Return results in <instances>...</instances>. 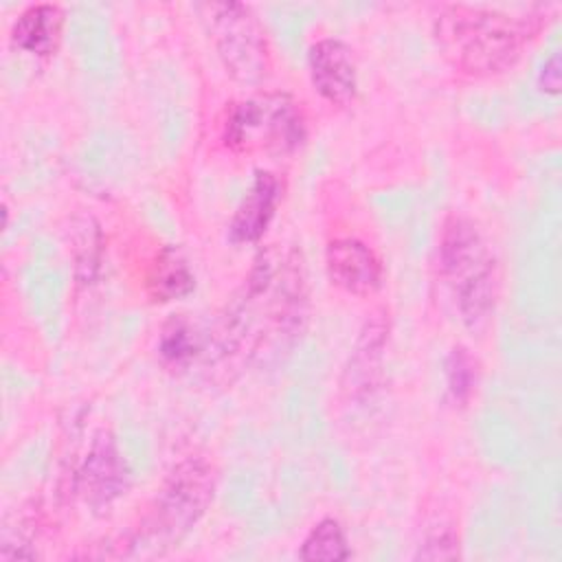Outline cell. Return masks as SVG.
Returning a JSON list of instances; mask_svg holds the SVG:
<instances>
[{"label":"cell","instance_id":"1","mask_svg":"<svg viewBox=\"0 0 562 562\" xmlns=\"http://www.w3.org/2000/svg\"><path fill=\"white\" fill-rule=\"evenodd\" d=\"M307 318V277L296 248L261 252L226 307L220 347L252 362H277L288 353Z\"/></svg>","mask_w":562,"mask_h":562},{"label":"cell","instance_id":"2","mask_svg":"<svg viewBox=\"0 0 562 562\" xmlns=\"http://www.w3.org/2000/svg\"><path fill=\"white\" fill-rule=\"evenodd\" d=\"M544 11H507L490 4H443L432 18L446 61L468 77H496L518 64L544 26Z\"/></svg>","mask_w":562,"mask_h":562},{"label":"cell","instance_id":"3","mask_svg":"<svg viewBox=\"0 0 562 562\" xmlns=\"http://www.w3.org/2000/svg\"><path fill=\"white\" fill-rule=\"evenodd\" d=\"M439 277L446 283L461 323L483 329L498 301V263L479 224L468 215H448L437 241Z\"/></svg>","mask_w":562,"mask_h":562},{"label":"cell","instance_id":"4","mask_svg":"<svg viewBox=\"0 0 562 562\" xmlns=\"http://www.w3.org/2000/svg\"><path fill=\"white\" fill-rule=\"evenodd\" d=\"M215 494V468L206 457L180 459L158 487L136 544L154 551L178 544L206 514Z\"/></svg>","mask_w":562,"mask_h":562},{"label":"cell","instance_id":"5","mask_svg":"<svg viewBox=\"0 0 562 562\" xmlns=\"http://www.w3.org/2000/svg\"><path fill=\"white\" fill-rule=\"evenodd\" d=\"M305 116L288 92H261L233 103L222 140L235 154L288 156L305 140Z\"/></svg>","mask_w":562,"mask_h":562},{"label":"cell","instance_id":"6","mask_svg":"<svg viewBox=\"0 0 562 562\" xmlns=\"http://www.w3.org/2000/svg\"><path fill=\"white\" fill-rule=\"evenodd\" d=\"M200 11L226 75L244 86L263 83L270 77L272 57L255 11L241 2H209L200 4Z\"/></svg>","mask_w":562,"mask_h":562},{"label":"cell","instance_id":"7","mask_svg":"<svg viewBox=\"0 0 562 562\" xmlns=\"http://www.w3.org/2000/svg\"><path fill=\"white\" fill-rule=\"evenodd\" d=\"M127 485L130 472L114 435L110 430H99L77 468L75 492L88 507L101 509L123 496Z\"/></svg>","mask_w":562,"mask_h":562},{"label":"cell","instance_id":"8","mask_svg":"<svg viewBox=\"0 0 562 562\" xmlns=\"http://www.w3.org/2000/svg\"><path fill=\"white\" fill-rule=\"evenodd\" d=\"M312 88L331 105H349L358 97V66L353 50L338 37H321L307 48Z\"/></svg>","mask_w":562,"mask_h":562},{"label":"cell","instance_id":"9","mask_svg":"<svg viewBox=\"0 0 562 562\" xmlns=\"http://www.w3.org/2000/svg\"><path fill=\"white\" fill-rule=\"evenodd\" d=\"M325 270L336 288L353 296H371L384 281L380 255L358 237L331 239L325 248Z\"/></svg>","mask_w":562,"mask_h":562},{"label":"cell","instance_id":"10","mask_svg":"<svg viewBox=\"0 0 562 562\" xmlns=\"http://www.w3.org/2000/svg\"><path fill=\"white\" fill-rule=\"evenodd\" d=\"M281 198L283 184L279 176L268 169H257L248 191L239 200L228 222V239L233 244L259 241L266 235Z\"/></svg>","mask_w":562,"mask_h":562},{"label":"cell","instance_id":"11","mask_svg":"<svg viewBox=\"0 0 562 562\" xmlns=\"http://www.w3.org/2000/svg\"><path fill=\"white\" fill-rule=\"evenodd\" d=\"M386 340H389V323L382 314H375L360 329L356 347L349 356V364L345 369V389L351 395L364 397L378 386V380L382 375Z\"/></svg>","mask_w":562,"mask_h":562},{"label":"cell","instance_id":"12","mask_svg":"<svg viewBox=\"0 0 562 562\" xmlns=\"http://www.w3.org/2000/svg\"><path fill=\"white\" fill-rule=\"evenodd\" d=\"M64 33V9L53 2L31 4L18 13L11 24L9 40L11 46L35 55L48 57L57 50Z\"/></svg>","mask_w":562,"mask_h":562},{"label":"cell","instance_id":"13","mask_svg":"<svg viewBox=\"0 0 562 562\" xmlns=\"http://www.w3.org/2000/svg\"><path fill=\"white\" fill-rule=\"evenodd\" d=\"M195 290V274L176 246H160L145 270V292L154 303H173Z\"/></svg>","mask_w":562,"mask_h":562},{"label":"cell","instance_id":"14","mask_svg":"<svg viewBox=\"0 0 562 562\" xmlns=\"http://www.w3.org/2000/svg\"><path fill=\"white\" fill-rule=\"evenodd\" d=\"M206 351L204 331L184 314L167 321L158 336V356L171 369H189Z\"/></svg>","mask_w":562,"mask_h":562},{"label":"cell","instance_id":"15","mask_svg":"<svg viewBox=\"0 0 562 562\" xmlns=\"http://www.w3.org/2000/svg\"><path fill=\"white\" fill-rule=\"evenodd\" d=\"M349 542L342 525L336 518L318 520L303 538L299 558L307 562H342L349 560Z\"/></svg>","mask_w":562,"mask_h":562},{"label":"cell","instance_id":"16","mask_svg":"<svg viewBox=\"0 0 562 562\" xmlns=\"http://www.w3.org/2000/svg\"><path fill=\"white\" fill-rule=\"evenodd\" d=\"M443 375L450 402L457 406H465L479 382V369L472 353L461 345L452 347L443 362Z\"/></svg>","mask_w":562,"mask_h":562},{"label":"cell","instance_id":"17","mask_svg":"<svg viewBox=\"0 0 562 562\" xmlns=\"http://www.w3.org/2000/svg\"><path fill=\"white\" fill-rule=\"evenodd\" d=\"M415 560H454L459 558V536L452 527H439L426 533Z\"/></svg>","mask_w":562,"mask_h":562},{"label":"cell","instance_id":"18","mask_svg":"<svg viewBox=\"0 0 562 562\" xmlns=\"http://www.w3.org/2000/svg\"><path fill=\"white\" fill-rule=\"evenodd\" d=\"M101 261V233L94 224L90 231H83L81 246L75 248V270L81 281H88L97 274Z\"/></svg>","mask_w":562,"mask_h":562},{"label":"cell","instance_id":"19","mask_svg":"<svg viewBox=\"0 0 562 562\" xmlns=\"http://www.w3.org/2000/svg\"><path fill=\"white\" fill-rule=\"evenodd\" d=\"M560 86H562V61H560V53H553L540 68V75H538V88L544 92V94H551L555 97L560 92Z\"/></svg>","mask_w":562,"mask_h":562}]
</instances>
